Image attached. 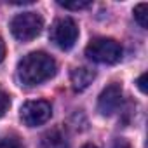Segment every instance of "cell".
<instances>
[{"mask_svg": "<svg viewBox=\"0 0 148 148\" xmlns=\"http://www.w3.org/2000/svg\"><path fill=\"white\" fill-rule=\"evenodd\" d=\"M42 148H70V136L64 127H52L49 129L40 141Z\"/></svg>", "mask_w": 148, "mask_h": 148, "instance_id": "52a82bcc", "label": "cell"}, {"mask_svg": "<svg viewBox=\"0 0 148 148\" xmlns=\"http://www.w3.org/2000/svg\"><path fill=\"white\" fill-rule=\"evenodd\" d=\"M9 106H11V99H9V96H7L5 92L0 91V119L5 115V112L9 110Z\"/></svg>", "mask_w": 148, "mask_h": 148, "instance_id": "8fae6325", "label": "cell"}, {"mask_svg": "<svg viewBox=\"0 0 148 148\" xmlns=\"http://www.w3.org/2000/svg\"><path fill=\"white\" fill-rule=\"evenodd\" d=\"M4 58H5V44H4V38L0 37V63L4 61Z\"/></svg>", "mask_w": 148, "mask_h": 148, "instance_id": "9a60e30c", "label": "cell"}, {"mask_svg": "<svg viewBox=\"0 0 148 148\" xmlns=\"http://www.w3.org/2000/svg\"><path fill=\"white\" fill-rule=\"evenodd\" d=\"M82 148H98V146H94V145H84Z\"/></svg>", "mask_w": 148, "mask_h": 148, "instance_id": "2e32d148", "label": "cell"}, {"mask_svg": "<svg viewBox=\"0 0 148 148\" xmlns=\"http://www.w3.org/2000/svg\"><path fill=\"white\" fill-rule=\"evenodd\" d=\"M145 82H146V73H143V75H139V79L136 80V84H138V87H139V91H141L143 94L146 92V84H145Z\"/></svg>", "mask_w": 148, "mask_h": 148, "instance_id": "5bb4252c", "label": "cell"}, {"mask_svg": "<svg viewBox=\"0 0 148 148\" xmlns=\"http://www.w3.org/2000/svg\"><path fill=\"white\" fill-rule=\"evenodd\" d=\"M56 61L42 52V51H37V52H30L28 56H25L19 64H18V79L21 80V84L25 86H38L49 79H52L56 75Z\"/></svg>", "mask_w": 148, "mask_h": 148, "instance_id": "6da1fadb", "label": "cell"}, {"mask_svg": "<svg viewBox=\"0 0 148 148\" xmlns=\"http://www.w3.org/2000/svg\"><path fill=\"white\" fill-rule=\"evenodd\" d=\"M58 5H61L68 11H80V9H87L91 5V2H87V0H75V2H58Z\"/></svg>", "mask_w": 148, "mask_h": 148, "instance_id": "30bf717a", "label": "cell"}, {"mask_svg": "<svg viewBox=\"0 0 148 148\" xmlns=\"http://www.w3.org/2000/svg\"><path fill=\"white\" fill-rule=\"evenodd\" d=\"M94 79H96V71H94V70H91V68H87V66L73 68V70H71V73H70L71 87H73V91H77V92H80V91L87 89V87L92 84V80H94Z\"/></svg>", "mask_w": 148, "mask_h": 148, "instance_id": "ba28073f", "label": "cell"}, {"mask_svg": "<svg viewBox=\"0 0 148 148\" xmlns=\"http://www.w3.org/2000/svg\"><path fill=\"white\" fill-rule=\"evenodd\" d=\"M110 148H131V145H129L127 139H124V138H117V139H113V143L110 145Z\"/></svg>", "mask_w": 148, "mask_h": 148, "instance_id": "4fadbf2b", "label": "cell"}, {"mask_svg": "<svg viewBox=\"0 0 148 148\" xmlns=\"http://www.w3.org/2000/svg\"><path fill=\"white\" fill-rule=\"evenodd\" d=\"M0 148H23V145L14 138H5L0 141Z\"/></svg>", "mask_w": 148, "mask_h": 148, "instance_id": "7c38bea8", "label": "cell"}, {"mask_svg": "<svg viewBox=\"0 0 148 148\" xmlns=\"http://www.w3.org/2000/svg\"><path fill=\"white\" fill-rule=\"evenodd\" d=\"M134 19L141 28H148V5L146 4H138L134 7Z\"/></svg>", "mask_w": 148, "mask_h": 148, "instance_id": "9c48e42d", "label": "cell"}, {"mask_svg": "<svg viewBox=\"0 0 148 148\" xmlns=\"http://www.w3.org/2000/svg\"><path fill=\"white\" fill-rule=\"evenodd\" d=\"M79 38V26L71 18H59L52 25L51 40L63 51H68L75 45Z\"/></svg>", "mask_w": 148, "mask_h": 148, "instance_id": "277c9868", "label": "cell"}, {"mask_svg": "<svg viewBox=\"0 0 148 148\" xmlns=\"http://www.w3.org/2000/svg\"><path fill=\"white\" fill-rule=\"evenodd\" d=\"M42 28H44V19L37 12L18 14L11 21V32L14 38H18L19 42H30L37 38L42 33Z\"/></svg>", "mask_w": 148, "mask_h": 148, "instance_id": "3957f363", "label": "cell"}, {"mask_svg": "<svg viewBox=\"0 0 148 148\" xmlns=\"http://www.w3.org/2000/svg\"><path fill=\"white\" fill-rule=\"evenodd\" d=\"M122 105V87L119 84H112L105 87L98 98V112L105 117L113 115Z\"/></svg>", "mask_w": 148, "mask_h": 148, "instance_id": "8992f818", "label": "cell"}, {"mask_svg": "<svg viewBox=\"0 0 148 148\" xmlns=\"http://www.w3.org/2000/svg\"><path fill=\"white\" fill-rule=\"evenodd\" d=\"M86 56L99 64H115L122 59V45L113 38L98 37L87 44Z\"/></svg>", "mask_w": 148, "mask_h": 148, "instance_id": "7a4b0ae2", "label": "cell"}, {"mask_svg": "<svg viewBox=\"0 0 148 148\" xmlns=\"http://www.w3.org/2000/svg\"><path fill=\"white\" fill-rule=\"evenodd\" d=\"M21 120L25 125L28 127H37L45 124L51 115H52V108L47 101L44 99H37V101H26L21 106Z\"/></svg>", "mask_w": 148, "mask_h": 148, "instance_id": "5b68a950", "label": "cell"}]
</instances>
